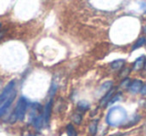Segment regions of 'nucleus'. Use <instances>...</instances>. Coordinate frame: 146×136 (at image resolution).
Segmentation results:
<instances>
[{
    "label": "nucleus",
    "instance_id": "f257e3e1",
    "mask_svg": "<svg viewBox=\"0 0 146 136\" xmlns=\"http://www.w3.org/2000/svg\"><path fill=\"white\" fill-rule=\"evenodd\" d=\"M127 119V112L121 106H114L108 111L107 116H106V122L110 126L120 125Z\"/></svg>",
    "mask_w": 146,
    "mask_h": 136
},
{
    "label": "nucleus",
    "instance_id": "f03ea898",
    "mask_svg": "<svg viewBox=\"0 0 146 136\" xmlns=\"http://www.w3.org/2000/svg\"><path fill=\"white\" fill-rule=\"evenodd\" d=\"M27 106H28L27 100L25 99L24 97L19 98V100L17 101L16 107H15L14 113L16 114L17 118H18V120H20V121L24 120L25 114H26V111H27Z\"/></svg>",
    "mask_w": 146,
    "mask_h": 136
},
{
    "label": "nucleus",
    "instance_id": "7ed1b4c3",
    "mask_svg": "<svg viewBox=\"0 0 146 136\" xmlns=\"http://www.w3.org/2000/svg\"><path fill=\"white\" fill-rule=\"evenodd\" d=\"M15 85H16L15 80H11V81L9 82L6 86H5V88L3 89V91L1 92V94H0V105H1V104H2L3 102H4L5 100L10 96V94L14 91Z\"/></svg>",
    "mask_w": 146,
    "mask_h": 136
},
{
    "label": "nucleus",
    "instance_id": "20e7f679",
    "mask_svg": "<svg viewBox=\"0 0 146 136\" xmlns=\"http://www.w3.org/2000/svg\"><path fill=\"white\" fill-rule=\"evenodd\" d=\"M15 96H16V90H14V91L10 94V96H9V97L7 98V99L5 100L1 105H0V117H1V116L6 112V110L10 107V105L12 104L13 100L15 99Z\"/></svg>",
    "mask_w": 146,
    "mask_h": 136
},
{
    "label": "nucleus",
    "instance_id": "39448f33",
    "mask_svg": "<svg viewBox=\"0 0 146 136\" xmlns=\"http://www.w3.org/2000/svg\"><path fill=\"white\" fill-rule=\"evenodd\" d=\"M52 106H53V100L50 99L45 105L44 109H43V118H44L45 123H48L50 120L51 112H52Z\"/></svg>",
    "mask_w": 146,
    "mask_h": 136
},
{
    "label": "nucleus",
    "instance_id": "423d86ee",
    "mask_svg": "<svg viewBox=\"0 0 146 136\" xmlns=\"http://www.w3.org/2000/svg\"><path fill=\"white\" fill-rule=\"evenodd\" d=\"M142 86H143V83H142L141 80H133V81L131 82V84H130L129 86V91L131 92V93L135 94V93H138V92H140V90H141Z\"/></svg>",
    "mask_w": 146,
    "mask_h": 136
},
{
    "label": "nucleus",
    "instance_id": "0eeeda50",
    "mask_svg": "<svg viewBox=\"0 0 146 136\" xmlns=\"http://www.w3.org/2000/svg\"><path fill=\"white\" fill-rule=\"evenodd\" d=\"M114 94H115V88H111V89H110L109 91L106 92L105 95L101 98V100H100V105L101 106L107 105V104L109 103L110 100H111V98L113 97Z\"/></svg>",
    "mask_w": 146,
    "mask_h": 136
},
{
    "label": "nucleus",
    "instance_id": "6e6552de",
    "mask_svg": "<svg viewBox=\"0 0 146 136\" xmlns=\"http://www.w3.org/2000/svg\"><path fill=\"white\" fill-rule=\"evenodd\" d=\"M145 56H140L138 57L137 59H136L135 61H134L133 63V67H132V69L134 70V71H138V70H141L142 68H144V64H145Z\"/></svg>",
    "mask_w": 146,
    "mask_h": 136
},
{
    "label": "nucleus",
    "instance_id": "1a4fd4ad",
    "mask_svg": "<svg viewBox=\"0 0 146 136\" xmlns=\"http://www.w3.org/2000/svg\"><path fill=\"white\" fill-rule=\"evenodd\" d=\"M31 122H32V124L34 125V127L36 128V129H41L42 126H43V122H44L43 114H41V115H38L35 118H33V119L31 120Z\"/></svg>",
    "mask_w": 146,
    "mask_h": 136
},
{
    "label": "nucleus",
    "instance_id": "9d476101",
    "mask_svg": "<svg viewBox=\"0 0 146 136\" xmlns=\"http://www.w3.org/2000/svg\"><path fill=\"white\" fill-rule=\"evenodd\" d=\"M124 64H125V60H123V59H117V60L111 62L110 66H111V68L113 70H120L123 68Z\"/></svg>",
    "mask_w": 146,
    "mask_h": 136
},
{
    "label": "nucleus",
    "instance_id": "9b49d317",
    "mask_svg": "<svg viewBox=\"0 0 146 136\" xmlns=\"http://www.w3.org/2000/svg\"><path fill=\"white\" fill-rule=\"evenodd\" d=\"M145 42H146L145 37H139V38L137 39V41L134 43L133 46H132V50H136V49H138L139 47L143 46V45L145 44Z\"/></svg>",
    "mask_w": 146,
    "mask_h": 136
},
{
    "label": "nucleus",
    "instance_id": "f8f14e48",
    "mask_svg": "<svg viewBox=\"0 0 146 136\" xmlns=\"http://www.w3.org/2000/svg\"><path fill=\"white\" fill-rule=\"evenodd\" d=\"M97 125H98V120H93L89 125V133L91 135H95L97 132Z\"/></svg>",
    "mask_w": 146,
    "mask_h": 136
},
{
    "label": "nucleus",
    "instance_id": "ddd939ff",
    "mask_svg": "<svg viewBox=\"0 0 146 136\" xmlns=\"http://www.w3.org/2000/svg\"><path fill=\"white\" fill-rule=\"evenodd\" d=\"M66 133L68 136H77V131L75 130L72 124H68L66 127Z\"/></svg>",
    "mask_w": 146,
    "mask_h": 136
},
{
    "label": "nucleus",
    "instance_id": "4468645a",
    "mask_svg": "<svg viewBox=\"0 0 146 136\" xmlns=\"http://www.w3.org/2000/svg\"><path fill=\"white\" fill-rule=\"evenodd\" d=\"M90 107V104L87 101H79L78 102V109L81 111H86Z\"/></svg>",
    "mask_w": 146,
    "mask_h": 136
},
{
    "label": "nucleus",
    "instance_id": "2eb2a0df",
    "mask_svg": "<svg viewBox=\"0 0 146 136\" xmlns=\"http://www.w3.org/2000/svg\"><path fill=\"white\" fill-rule=\"evenodd\" d=\"M130 84H131V80H130V78L126 77L121 81V83H120V87L126 89V88H129Z\"/></svg>",
    "mask_w": 146,
    "mask_h": 136
},
{
    "label": "nucleus",
    "instance_id": "dca6fc26",
    "mask_svg": "<svg viewBox=\"0 0 146 136\" xmlns=\"http://www.w3.org/2000/svg\"><path fill=\"white\" fill-rule=\"evenodd\" d=\"M112 85H113V82H112V81H107L101 86V88H100V89H101V91H106V92H107L112 88Z\"/></svg>",
    "mask_w": 146,
    "mask_h": 136
},
{
    "label": "nucleus",
    "instance_id": "f3484780",
    "mask_svg": "<svg viewBox=\"0 0 146 136\" xmlns=\"http://www.w3.org/2000/svg\"><path fill=\"white\" fill-rule=\"evenodd\" d=\"M72 120L74 121V123L80 124V123H81V121H82V116L80 115V114H78V113L73 114V115H72Z\"/></svg>",
    "mask_w": 146,
    "mask_h": 136
},
{
    "label": "nucleus",
    "instance_id": "a211bd4d",
    "mask_svg": "<svg viewBox=\"0 0 146 136\" xmlns=\"http://www.w3.org/2000/svg\"><path fill=\"white\" fill-rule=\"evenodd\" d=\"M121 98V93H116V94H114L113 95V97L111 98V100L109 101V103L107 104V105H111V104H113L114 102H116V101H118V100Z\"/></svg>",
    "mask_w": 146,
    "mask_h": 136
},
{
    "label": "nucleus",
    "instance_id": "6ab92c4d",
    "mask_svg": "<svg viewBox=\"0 0 146 136\" xmlns=\"http://www.w3.org/2000/svg\"><path fill=\"white\" fill-rule=\"evenodd\" d=\"M56 90H57V84L55 83V82H53L50 87V90H49V95H50V97H52V96L56 93Z\"/></svg>",
    "mask_w": 146,
    "mask_h": 136
},
{
    "label": "nucleus",
    "instance_id": "aec40b11",
    "mask_svg": "<svg viewBox=\"0 0 146 136\" xmlns=\"http://www.w3.org/2000/svg\"><path fill=\"white\" fill-rule=\"evenodd\" d=\"M129 72H130V68H123L122 71H121V73H120V77L126 78L128 74H129Z\"/></svg>",
    "mask_w": 146,
    "mask_h": 136
},
{
    "label": "nucleus",
    "instance_id": "412c9836",
    "mask_svg": "<svg viewBox=\"0 0 146 136\" xmlns=\"http://www.w3.org/2000/svg\"><path fill=\"white\" fill-rule=\"evenodd\" d=\"M140 93H141L142 95L146 96V84H145V85H143V86H142L141 90H140Z\"/></svg>",
    "mask_w": 146,
    "mask_h": 136
},
{
    "label": "nucleus",
    "instance_id": "4be33fe9",
    "mask_svg": "<svg viewBox=\"0 0 146 136\" xmlns=\"http://www.w3.org/2000/svg\"><path fill=\"white\" fill-rule=\"evenodd\" d=\"M4 31H0V41L2 40V38L4 37Z\"/></svg>",
    "mask_w": 146,
    "mask_h": 136
},
{
    "label": "nucleus",
    "instance_id": "5701e85b",
    "mask_svg": "<svg viewBox=\"0 0 146 136\" xmlns=\"http://www.w3.org/2000/svg\"><path fill=\"white\" fill-rule=\"evenodd\" d=\"M143 33H145L146 34V25H144L143 26Z\"/></svg>",
    "mask_w": 146,
    "mask_h": 136
},
{
    "label": "nucleus",
    "instance_id": "b1692460",
    "mask_svg": "<svg viewBox=\"0 0 146 136\" xmlns=\"http://www.w3.org/2000/svg\"><path fill=\"white\" fill-rule=\"evenodd\" d=\"M144 69L146 70V60H145V64H144Z\"/></svg>",
    "mask_w": 146,
    "mask_h": 136
},
{
    "label": "nucleus",
    "instance_id": "393cba45",
    "mask_svg": "<svg viewBox=\"0 0 146 136\" xmlns=\"http://www.w3.org/2000/svg\"><path fill=\"white\" fill-rule=\"evenodd\" d=\"M0 28H1V23H0Z\"/></svg>",
    "mask_w": 146,
    "mask_h": 136
},
{
    "label": "nucleus",
    "instance_id": "a878e982",
    "mask_svg": "<svg viewBox=\"0 0 146 136\" xmlns=\"http://www.w3.org/2000/svg\"><path fill=\"white\" fill-rule=\"evenodd\" d=\"M112 136H115V135H112Z\"/></svg>",
    "mask_w": 146,
    "mask_h": 136
},
{
    "label": "nucleus",
    "instance_id": "bb28decb",
    "mask_svg": "<svg viewBox=\"0 0 146 136\" xmlns=\"http://www.w3.org/2000/svg\"><path fill=\"white\" fill-rule=\"evenodd\" d=\"M145 44H146V42H145Z\"/></svg>",
    "mask_w": 146,
    "mask_h": 136
}]
</instances>
